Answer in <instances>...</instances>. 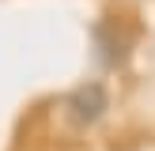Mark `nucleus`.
<instances>
[{
  "label": "nucleus",
  "mask_w": 155,
  "mask_h": 151,
  "mask_svg": "<svg viewBox=\"0 0 155 151\" xmlns=\"http://www.w3.org/2000/svg\"><path fill=\"white\" fill-rule=\"evenodd\" d=\"M106 106H110V98H106L102 83H83V87H76L72 95H68L64 110H68V117H72L76 125H95L106 113Z\"/></svg>",
  "instance_id": "nucleus-1"
}]
</instances>
